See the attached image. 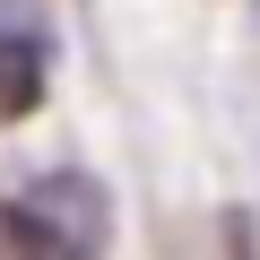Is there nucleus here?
<instances>
[{
    "instance_id": "nucleus-1",
    "label": "nucleus",
    "mask_w": 260,
    "mask_h": 260,
    "mask_svg": "<svg viewBox=\"0 0 260 260\" xmlns=\"http://www.w3.org/2000/svg\"><path fill=\"white\" fill-rule=\"evenodd\" d=\"M18 200H26L44 225H61L87 260H104V243H113V200H104V182H95V174H35Z\"/></svg>"
},
{
    "instance_id": "nucleus-3",
    "label": "nucleus",
    "mask_w": 260,
    "mask_h": 260,
    "mask_svg": "<svg viewBox=\"0 0 260 260\" xmlns=\"http://www.w3.org/2000/svg\"><path fill=\"white\" fill-rule=\"evenodd\" d=\"M0 260H87V251H78L61 225H44V217L9 191V200H0Z\"/></svg>"
},
{
    "instance_id": "nucleus-2",
    "label": "nucleus",
    "mask_w": 260,
    "mask_h": 260,
    "mask_svg": "<svg viewBox=\"0 0 260 260\" xmlns=\"http://www.w3.org/2000/svg\"><path fill=\"white\" fill-rule=\"evenodd\" d=\"M35 104H44V44L26 26L18 35L0 26V121H26Z\"/></svg>"
},
{
    "instance_id": "nucleus-4",
    "label": "nucleus",
    "mask_w": 260,
    "mask_h": 260,
    "mask_svg": "<svg viewBox=\"0 0 260 260\" xmlns=\"http://www.w3.org/2000/svg\"><path fill=\"white\" fill-rule=\"evenodd\" d=\"M9 18H18V26H26V18H35V9H26V0H0V26H9Z\"/></svg>"
}]
</instances>
